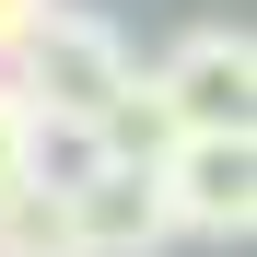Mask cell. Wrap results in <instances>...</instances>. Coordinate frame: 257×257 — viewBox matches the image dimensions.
<instances>
[{
  "label": "cell",
  "mask_w": 257,
  "mask_h": 257,
  "mask_svg": "<svg viewBox=\"0 0 257 257\" xmlns=\"http://www.w3.org/2000/svg\"><path fill=\"white\" fill-rule=\"evenodd\" d=\"M0 70H12V94H24L35 117H82V128H94V117L128 94V70H141V59H128V35H117L105 12H70V0H47V24H35Z\"/></svg>",
  "instance_id": "6da1fadb"
},
{
  "label": "cell",
  "mask_w": 257,
  "mask_h": 257,
  "mask_svg": "<svg viewBox=\"0 0 257 257\" xmlns=\"http://www.w3.org/2000/svg\"><path fill=\"white\" fill-rule=\"evenodd\" d=\"M152 187H164V222L176 234L245 245L257 234V128H176L152 152Z\"/></svg>",
  "instance_id": "7a4b0ae2"
},
{
  "label": "cell",
  "mask_w": 257,
  "mask_h": 257,
  "mask_svg": "<svg viewBox=\"0 0 257 257\" xmlns=\"http://www.w3.org/2000/svg\"><path fill=\"white\" fill-rule=\"evenodd\" d=\"M152 94L176 128H257V35L245 24H187L152 59Z\"/></svg>",
  "instance_id": "3957f363"
},
{
  "label": "cell",
  "mask_w": 257,
  "mask_h": 257,
  "mask_svg": "<svg viewBox=\"0 0 257 257\" xmlns=\"http://www.w3.org/2000/svg\"><path fill=\"white\" fill-rule=\"evenodd\" d=\"M70 199V245L82 257H164L176 245V222H164V187H152V164H94Z\"/></svg>",
  "instance_id": "277c9868"
},
{
  "label": "cell",
  "mask_w": 257,
  "mask_h": 257,
  "mask_svg": "<svg viewBox=\"0 0 257 257\" xmlns=\"http://www.w3.org/2000/svg\"><path fill=\"white\" fill-rule=\"evenodd\" d=\"M0 257H82L70 245V199L59 187H12L0 199Z\"/></svg>",
  "instance_id": "5b68a950"
},
{
  "label": "cell",
  "mask_w": 257,
  "mask_h": 257,
  "mask_svg": "<svg viewBox=\"0 0 257 257\" xmlns=\"http://www.w3.org/2000/svg\"><path fill=\"white\" fill-rule=\"evenodd\" d=\"M94 164H117V152H105L82 117H35V187H82Z\"/></svg>",
  "instance_id": "8992f818"
},
{
  "label": "cell",
  "mask_w": 257,
  "mask_h": 257,
  "mask_svg": "<svg viewBox=\"0 0 257 257\" xmlns=\"http://www.w3.org/2000/svg\"><path fill=\"white\" fill-rule=\"evenodd\" d=\"M35 187V105L12 94V70H0V199Z\"/></svg>",
  "instance_id": "52a82bcc"
},
{
  "label": "cell",
  "mask_w": 257,
  "mask_h": 257,
  "mask_svg": "<svg viewBox=\"0 0 257 257\" xmlns=\"http://www.w3.org/2000/svg\"><path fill=\"white\" fill-rule=\"evenodd\" d=\"M35 24H47V0H0V59H12V47H24Z\"/></svg>",
  "instance_id": "ba28073f"
}]
</instances>
